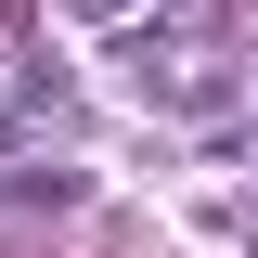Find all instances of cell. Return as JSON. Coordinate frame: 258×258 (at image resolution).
<instances>
[{"label": "cell", "instance_id": "obj_2", "mask_svg": "<svg viewBox=\"0 0 258 258\" xmlns=\"http://www.w3.org/2000/svg\"><path fill=\"white\" fill-rule=\"evenodd\" d=\"M64 13H78V26H116V13H129V0H64Z\"/></svg>", "mask_w": 258, "mask_h": 258}, {"label": "cell", "instance_id": "obj_1", "mask_svg": "<svg viewBox=\"0 0 258 258\" xmlns=\"http://www.w3.org/2000/svg\"><path fill=\"white\" fill-rule=\"evenodd\" d=\"M0 194H13V207H78V194H91V168H64V155H13V168H0Z\"/></svg>", "mask_w": 258, "mask_h": 258}]
</instances>
